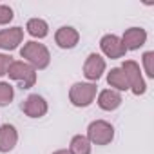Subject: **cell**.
Masks as SVG:
<instances>
[{"mask_svg":"<svg viewBox=\"0 0 154 154\" xmlns=\"http://www.w3.org/2000/svg\"><path fill=\"white\" fill-rule=\"evenodd\" d=\"M20 56L35 69H45L51 62L49 49L38 42H26L24 47L20 49Z\"/></svg>","mask_w":154,"mask_h":154,"instance_id":"1","label":"cell"},{"mask_svg":"<svg viewBox=\"0 0 154 154\" xmlns=\"http://www.w3.org/2000/svg\"><path fill=\"white\" fill-rule=\"evenodd\" d=\"M8 76L18 82L20 89H31L36 84V69L24 60H13L8 69Z\"/></svg>","mask_w":154,"mask_h":154,"instance_id":"2","label":"cell"},{"mask_svg":"<svg viewBox=\"0 0 154 154\" xmlns=\"http://www.w3.org/2000/svg\"><path fill=\"white\" fill-rule=\"evenodd\" d=\"M96 84H84V82H78L74 84L69 91V100L74 107H89L94 98H96Z\"/></svg>","mask_w":154,"mask_h":154,"instance_id":"3","label":"cell"},{"mask_svg":"<svg viewBox=\"0 0 154 154\" xmlns=\"http://www.w3.org/2000/svg\"><path fill=\"white\" fill-rule=\"evenodd\" d=\"M85 138L94 145H109L114 140V127L105 120H96L89 123Z\"/></svg>","mask_w":154,"mask_h":154,"instance_id":"4","label":"cell"},{"mask_svg":"<svg viewBox=\"0 0 154 154\" xmlns=\"http://www.w3.org/2000/svg\"><path fill=\"white\" fill-rule=\"evenodd\" d=\"M120 69L123 71L125 78H127L129 89H131L136 96H140V94H143V93L147 91V85H145V82H143V76H141V71H140V65H138L134 60L123 62V65H122Z\"/></svg>","mask_w":154,"mask_h":154,"instance_id":"5","label":"cell"},{"mask_svg":"<svg viewBox=\"0 0 154 154\" xmlns=\"http://www.w3.org/2000/svg\"><path fill=\"white\" fill-rule=\"evenodd\" d=\"M103 72H105V60L100 54L91 53L84 63V76L87 80H91V84H93V82H98L102 78Z\"/></svg>","mask_w":154,"mask_h":154,"instance_id":"6","label":"cell"},{"mask_svg":"<svg viewBox=\"0 0 154 154\" xmlns=\"http://www.w3.org/2000/svg\"><path fill=\"white\" fill-rule=\"evenodd\" d=\"M100 49H102V53L107 56V58H122V56H125V53H127V49H125V45L122 44V38L120 36H116V35H105L102 40H100Z\"/></svg>","mask_w":154,"mask_h":154,"instance_id":"7","label":"cell"},{"mask_svg":"<svg viewBox=\"0 0 154 154\" xmlns=\"http://www.w3.org/2000/svg\"><path fill=\"white\" fill-rule=\"evenodd\" d=\"M22 111L29 118H42L47 112V102L40 94H29L22 103Z\"/></svg>","mask_w":154,"mask_h":154,"instance_id":"8","label":"cell"},{"mask_svg":"<svg viewBox=\"0 0 154 154\" xmlns=\"http://www.w3.org/2000/svg\"><path fill=\"white\" fill-rule=\"evenodd\" d=\"M24 40V29L22 27H9L0 31V49L13 51L17 49Z\"/></svg>","mask_w":154,"mask_h":154,"instance_id":"9","label":"cell"},{"mask_svg":"<svg viewBox=\"0 0 154 154\" xmlns=\"http://www.w3.org/2000/svg\"><path fill=\"white\" fill-rule=\"evenodd\" d=\"M78 40H80V33L76 31L74 27H71V26H63V27H60L54 33V42L62 49H72V47H76Z\"/></svg>","mask_w":154,"mask_h":154,"instance_id":"10","label":"cell"},{"mask_svg":"<svg viewBox=\"0 0 154 154\" xmlns=\"http://www.w3.org/2000/svg\"><path fill=\"white\" fill-rule=\"evenodd\" d=\"M145 42H147V31L141 27H129L122 36V44L125 45L127 51H136Z\"/></svg>","mask_w":154,"mask_h":154,"instance_id":"11","label":"cell"},{"mask_svg":"<svg viewBox=\"0 0 154 154\" xmlns=\"http://www.w3.org/2000/svg\"><path fill=\"white\" fill-rule=\"evenodd\" d=\"M17 141H18V132H17L15 125L4 123L2 127H0V152L13 150Z\"/></svg>","mask_w":154,"mask_h":154,"instance_id":"12","label":"cell"},{"mask_svg":"<svg viewBox=\"0 0 154 154\" xmlns=\"http://www.w3.org/2000/svg\"><path fill=\"white\" fill-rule=\"evenodd\" d=\"M122 102H123L122 94L114 89H105L98 94V107L102 111H116L122 105Z\"/></svg>","mask_w":154,"mask_h":154,"instance_id":"13","label":"cell"},{"mask_svg":"<svg viewBox=\"0 0 154 154\" xmlns=\"http://www.w3.org/2000/svg\"><path fill=\"white\" fill-rule=\"evenodd\" d=\"M107 84L111 87H114V91H118V93L129 89L127 78H125V74H123V71L120 67H114V69L109 71V74H107Z\"/></svg>","mask_w":154,"mask_h":154,"instance_id":"14","label":"cell"},{"mask_svg":"<svg viewBox=\"0 0 154 154\" xmlns=\"http://www.w3.org/2000/svg\"><path fill=\"white\" fill-rule=\"evenodd\" d=\"M26 29H27V33H29L31 36H35V38H45L47 33H49V26H47V22L42 20V18H31V20H27Z\"/></svg>","mask_w":154,"mask_h":154,"instance_id":"15","label":"cell"},{"mask_svg":"<svg viewBox=\"0 0 154 154\" xmlns=\"http://www.w3.org/2000/svg\"><path fill=\"white\" fill-rule=\"evenodd\" d=\"M69 152L71 154H91V141L85 136H82V134H76L71 140Z\"/></svg>","mask_w":154,"mask_h":154,"instance_id":"16","label":"cell"},{"mask_svg":"<svg viewBox=\"0 0 154 154\" xmlns=\"http://www.w3.org/2000/svg\"><path fill=\"white\" fill-rule=\"evenodd\" d=\"M15 96V89L13 85H9L8 82H0V107H6L13 102Z\"/></svg>","mask_w":154,"mask_h":154,"instance_id":"17","label":"cell"},{"mask_svg":"<svg viewBox=\"0 0 154 154\" xmlns=\"http://www.w3.org/2000/svg\"><path fill=\"white\" fill-rule=\"evenodd\" d=\"M143 67L149 78H154V51L143 53Z\"/></svg>","mask_w":154,"mask_h":154,"instance_id":"18","label":"cell"},{"mask_svg":"<svg viewBox=\"0 0 154 154\" xmlns=\"http://www.w3.org/2000/svg\"><path fill=\"white\" fill-rule=\"evenodd\" d=\"M13 9L9 8V6H6V4H0V26H6V24H9L11 20H13Z\"/></svg>","mask_w":154,"mask_h":154,"instance_id":"19","label":"cell"},{"mask_svg":"<svg viewBox=\"0 0 154 154\" xmlns=\"http://www.w3.org/2000/svg\"><path fill=\"white\" fill-rule=\"evenodd\" d=\"M11 62H13V58H11L9 54H4V53H0V76L8 74V69H9Z\"/></svg>","mask_w":154,"mask_h":154,"instance_id":"20","label":"cell"},{"mask_svg":"<svg viewBox=\"0 0 154 154\" xmlns=\"http://www.w3.org/2000/svg\"><path fill=\"white\" fill-rule=\"evenodd\" d=\"M53 154H71V152L65 150V149H60V150H56V152H53Z\"/></svg>","mask_w":154,"mask_h":154,"instance_id":"21","label":"cell"}]
</instances>
